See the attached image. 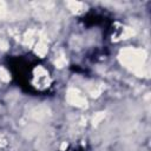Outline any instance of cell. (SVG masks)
Instances as JSON below:
<instances>
[{
	"instance_id": "cell-1",
	"label": "cell",
	"mask_w": 151,
	"mask_h": 151,
	"mask_svg": "<svg viewBox=\"0 0 151 151\" xmlns=\"http://www.w3.org/2000/svg\"><path fill=\"white\" fill-rule=\"evenodd\" d=\"M8 67L17 83L29 93L44 94L53 86L50 68L38 58L28 55L11 58Z\"/></svg>"
}]
</instances>
